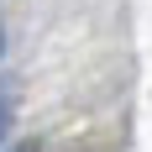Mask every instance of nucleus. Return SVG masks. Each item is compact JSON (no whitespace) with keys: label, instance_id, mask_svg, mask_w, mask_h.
Wrapping results in <instances>:
<instances>
[{"label":"nucleus","instance_id":"1","mask_svg":"<svg viewBox=\"0 0 152 152\" xmlns=\"http://www.w3.org/2000/svg\"><path fill=\"white\" fill-rule=\"evenodd\" d=\"M11 115H16V105H11V89L0 84V142H5V131H11Z\"/></svg>","mask_w":152,"mask_h":152},{"label":"nucleus","instance_id":"3","mask_svg":"<svg viewBox=\"0 0 152 152\" xmlns=\"http://www.w3.org/2000/svg\"><path fill=\"white\" fill-rule=\"evenodd\" d=\"M16 152H37V147H16Z\"/></svg>","mask_w":152,"mask_h":152},{"label":"nucleus","instance_id":"2","mask_svg":"<svg viewBox=\"0 0 152 152\" xmlns=\"http://www.w3.org/2000/svg\"><path fill=\"white\" fill-rule=\"evenodd\" d=\"M0 53H5V31H0Z\"/></svg>","mask_w":152,"mask_h":152}]
</instances>
